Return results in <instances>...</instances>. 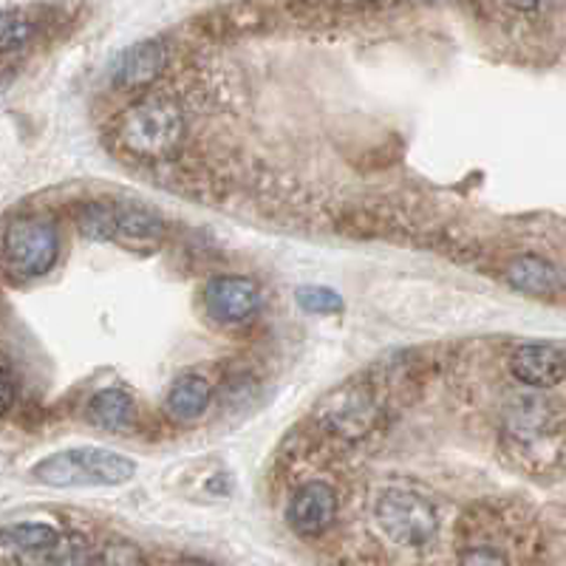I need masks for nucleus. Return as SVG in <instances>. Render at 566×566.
I'll use <instances>...</instances> for the list:
<instances>
[{"label": "nucleus", "mask_w": 566, "mask_h": 566, "mask_svg": "<svg viewBox=\"0 0 566 566\" xmlns=\"http://www.w3.org/2000/svg\"><path fill=\"white\" fill-rule=\"evenodd\" d=\"M185 111L168 94H145L114 123V142L139 161H170L185 145Z\"/></svg>", "instance_id": "obj_2"}, {"label": "nucleus", "mask_w": 566, "mask_h": 566, "mask_svg": "<svg viewBox=\"0 0 566 566\" xmlns=\"http://www.w3.org/2000/svg\"><path fill=\"white\" fill-rule=\"evenodd\" d=\"M212 399V386L201 377V374H185L170 386L168 397H165V413L174 417L176 422H196L199 417H205V411L210 408Z\"/></svg>", "instance_id": "obj_12"}, {"label": "nucleus", "mask_w": 566, "mask_h": 566, "mask_svg": "<svg viewBox=\"0 0 566 566\" xmlns=\"http://www.w3.org/2000/svg\"><path fill=\"white\" fill-rule=\"evenodd\" d=\"M60 258V227L40 212H20L3 230V266L20 281L54 270Z\"/></svg>", "instance_id": "obj_5"}, {"label": "nucleus", "mask_w": 566, "mask_h": 566, "mask_svg": "<svg viewBox=\"0 0 566 566\" xmlns=\"http://www.w3.org/2000/svg\"><path fill=\"white\" fill-rule=\"evenodd\" d=\"M14 402H18V377H14L12 360L3 357V408L7 413L14 411Z\"/></svg>", "instance_id": "obj_21"}, {"label": "nucleus", "mask_w": 566, "mask_h": 566, "mask_svg": "<svg viewBox=\"0 0 566 566\" xmlns=\"http://www.w3.org/2000/svg\"><path fill=\"white\" fill-rule=\"evenodd\" d=\"M71 221L77 232L88 241H116V224H119V201L91 199L80 201L71 210Z\"/></svg>", "instance_id": "obj_15"}, {"label": "nucleus", "mask_w": 566, "mask_h": 566, "mask_svg": "<svg viewBox=\"0 0 566 566\" xmlns=\"http://www.w3.org/2000/svg\"><path fill=\"white\" fill-rule=\"evenodd\" d=\"M205 310L221 326H244L264 310V292L252 277L216 275L205 286Z\"/></svg>", "instance_id": "obj_7"}, {"label": "nucleus", "mask_w": 566, "mask_h": 566, "mask_svg": "<svg viewBox=\"0 0 566 566\" xmlns=\"http://www.w3.org/2000/svg\"><path fill=\"white\" fill-rule=\"evenodd\" d=\"M91 566H145V555L128 538H108L99 544Z\"/></svg>", "instance_id": "obj_17"}, {"label": "nucleus", "mask_w": 566, "mask_h": 566, "mask_svg": "<svg viewBox=\"0 0 566 566\" xmlns=\"http://www.w3.org/2000/svg\"><path fill=\"white\" fill-rule=\"evenodd\" d=\"M168 69V45L159 38L139 40L128 45L125 52L111 65V83L114 88L128 91V94H142L150 91V85L161 77V71Z\"/></svg>", "instance_id": "obj_8"}, {"label": "nucleus", "mask_w": 566, "mask_h": 566, "mask_svg": "<svg viewBox=\"0 0 566 566\" xmlns=\"http://www.w3.org/2000/svg\"><path fill=\"white\" fill-rule=\"evenodd\" d=\"M258 391V380L250 371H232L230 377H224V388H221V397L230 406H247L252 402V394Z\"/></svg>", "instance_id": "obj_20"}, {"label": "nucleus", "mask_w": 566, "mask_h": 566, "mask_svg": "<svg viewBox=\"0 0 566 566\" xmlns=\"http://www.w3.org/2000/svg\"><path fill=\"white\" fill-rule=\"evenodd\" d=\"M38 34V20L32 18V12L20 7H7L3 9V29H0V49L7 57L23 52L32 38Z\"/></svg>", "instance_id": "obj_16"}, {"label": "nucleus", "mask_w": 566, "mask_h": 566, "mask_svg": "<svg viewBox=\"0 0 566 566\" xmlns=\"http://www.w3.org/2000/svg\"><path fill=\"white\" fill-rule=\"evenodd\" d=\"M504 281L530 297H558L566 292V275L541 255H518L504 266Z\"/></svg>", "instance_id": "obj_10"}, {"label": "nucleus", "mask_w": 566, "mask_h": 566, "mask_svg": "<svg viewBox=\"0 0 566 566\" xmlns=\"http://www.w3.org/2000/svg\"><path fill=\"white\" fill-rule=\"evenodd\" d=\"M297 303L312 315H337L343 310V297L328 286H301Z\"/></svg>", "instance_id": "obj_19"}, {"label": "nucleus", "mask_w": 566, "mask_h": 566, "mask_svg": "<svg viewBox=\"0 0 566 566\" xmlns=\"http://www.w3.org/2000/svg\"><path fill=\"white\" fill-rule=\"evenodd\" d=\"M453 566H513L507 553L493 547L490 541H476V544H459Z\"/></svg>", "instance_id": "obj_18"}, {"label": "nucleus", "mask_w": 566, "mask_h": 566, "mask_svg": "<svg viewBox=\"0 0 566 566\" xmlns=\"http://www.w3.org/2000/svg\"><path fill=\"white\" fill-rule=\"evenodd\" d=\"M371 518L382 538L406 553H428L442 530L437 504L428 495L411 488H399V484L377 490L371 502Z\"/></svg>", "instance_id": "obj_3"}, {"label": "nucleus", "mask_w": 566, "mask_h": 566, "mask_svg": "<svg viewBox=\"0 0 566 566\" xmlns=\"http://www.w3.org/2000/svg\"><path fill=\"white\" fill-rule=\"evenodd\" d=\"M340 515V490L328 479H303L290 490L283 518L295 535L317 541L337 524Z\"/></svg>", "instance_id": "obj_6"}, {"label": "nucleus", "mask_w": 566, "mask_h": 566, "mask_svg": "<svg viewBox=\"0 0 566 566\" xmlns=\"http://www.w3.org/2000/svg\"><path fill=\"white\" fill-rule=\"evenodd\" d=\"M60 541H63V533L52 524L43 522H20V524H9L3 530V544H7L9 553L18 555L20 560L38 558V555L52 553L54 547H60Z\"/></svg>", "instance_id": "obj_14"}, {"label": "nucleus", "mask_w": 566, "mask_h": 566, "mask_svg": "<svg viewBox=\"0 0 566 566\" xmlns=\"http://www.w3.org/2000/svg\"><path fill=\"white\" fill-rule=\"evenodd\" d=\"M85 417L108 433H128L136 424V399L125 388H103L88 399Z\"/></svg>", "instance_id": "obj_11"}, {"label": "nucleus", "mask_w": 566, "mask_h": 566, "mask_svg": "<svg viewBox=\"0 0 566 566\" xmlns=\"http://www.w3.org/2000/svg\"><path fill=\"white\" fill-rule=\"evenodd\" d=\"M136 476V464L108 448H69L40 459L32 479L45 488H119Z\"/></svg>", "instance_id": "obj_4"}, {"label": "nucleus", "mask_w": 566, "mask_h": 566, "mask_svg": "<svg viewBox=\"0 0 566 566\" xmlns=\"http://www.w3.org/2000/svg\"><path fill=\"white\" fill-rule=\"evenodd\" d=\"M510 374L530 391H549L566 377V352L553 343H522L507 360Z\"/></svg>", "instance_id": "obj_9"}, {"label": "nucleus", "mask_w": 566, "mask_h": 566, "mask_svg": "<svg viewBox=\"0 0 566 566\" xmlns=\"http://www.w3.org/2000/svg\"><path fill=\"white\" fill-rule=\"evenodd\" d=\"M388 413V394L371 371L332 388L312 411L310 422L323 439L335 444H360L382 431Z\"/></svg>", "instance_id": "obj_1"}, {"label": "nucleus", "mask_w": 566, "mask_h": 566, "mask_svg": "<svg viewBox=\"0 0 566 566\" xmlns=\"http://www.w3.org/2000/svg\"><path fill=\"white\" fill-rule=\"evenodd\" d=\"M165 232V221L159 212L139 205H119V224H116V244L130 250L136 247H156Z\"/></svg>", "instance_id": "obj_13"}]
</instances>
